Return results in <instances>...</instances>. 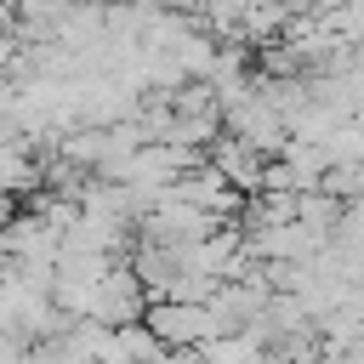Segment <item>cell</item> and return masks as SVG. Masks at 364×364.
<instances>
[{
    "mask_svg": "<svg viewBox=\"0 0 364 364\" xmlns=\"http://www.w3.org/2000/svg\"><path fill=\"white\" fill-rule=\"evenodd\" d=\"M142 307H148L142 279L131 273V262H114V267L91 284V296H85V313H80V318H97V324H131V318H142Z\"/></svg>",
    "mask_w": 364,
    "mask_h": 364,
    "instance_id": "6da1fadb",
    "label": "cell"
},
{
    "mask_svg": "<svg viewBox=\"0 0 364 364\" xmlns=\"http://www.w3.org/2000/svg\"><path fill=\"white\" fill-rule=\"evenodd\" d=\"M222 131H228V136H239L245 148H256L262 159H273V154L284 148V136H290V131H284V119H279V114H273L256 91L222 108Z\"/></svg>",
    "mask_w": 364,
    "mask_h": 364,
    "instance_id": "3957f363",
    "label": "cell"
},
{
    "mask_svg": "<svg viewBox=\"0 0 364 364\" xmlns=\"http://www.w3.org/2000/svg\"><path fill=\"white\" fill-rule=\"evenodd\" d=\"M142 324L165 341V347H199V341H210L216 336V318H210V307L205 301H148L142 307Z\"/></svg>",
    "mask_w": 364,
    "mask_h": 364,
    "instance_id": "7a4b0ae2",
    "label": "cell"
},
{
    "mask_svg": "<svg viewBox=\"0 0 364 364\" xmlns=\"http://www.w3.org/2000/svg\"><path fill=\"white\" fill-rule=\"evenodd\" d=\"M148 6H159V11H193V0H148Z\"/></svg>",
    "mask_w": 364,
    "mask_h": 364,
    "instance_id": "5b68a950",
    "label": "cell"
},
{
    "mask_svg": "<svg viewBox=\"0 0 364 364\" xmlns=\"http://www.w3.org/2000/svg\"><path fill=\"white\" fill-rule=\"evenodd\" d=\"M205 159H210V165H216L239 193H256V188H262V154H256V148H245L239 136H228V131H222V136L205 148Z\"/></svg>",
    "mask_w": 364,
    "mask_h": 364,
    "instance_id": "277c9868",
    "label": "cell"
}]
</instances>
